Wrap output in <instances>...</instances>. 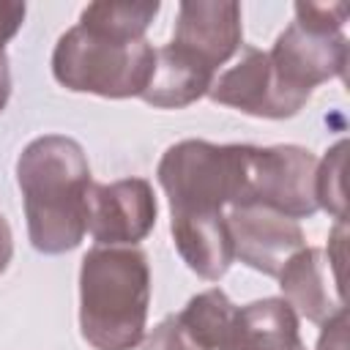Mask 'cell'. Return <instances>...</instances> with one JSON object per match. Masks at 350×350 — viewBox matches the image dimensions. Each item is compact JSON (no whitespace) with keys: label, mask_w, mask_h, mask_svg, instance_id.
I'll list each match as a JSON object with an SVG mask.
<instances>
[{"label":"cell","mask_w":350,"mask_h":350,"mask_svg":"<svg viewBox=\"0 0 350 350\" xmlns=\"http://www.w3.org/2000/svg\"><path fill=\"white\" fill-rule=\"evenodd\" d=\"M317 350H347V309L323 323Z\"/></svg>","instance_id":"obj_21"},{"label":"cell","mask_w":350,"mask_h":350,"mask_svg":"<svg viewBox=\"0 0 350 350\" xmlns=\"http://www.w3.org/2000/svg\"><path fill=\"white\" fill-rule=\"evenodd\" d=\"M150 265L137 246H93L79 268V334L93 350H134L145 339Z\"/></svg>","instance_id":"obj_2"},{"label":"cell","mask_w":350,"mask_h":350,"mask_svg":"<svg viewBox=\"0 0 350 350\" xmlns=\"http://www.w3.org/2000/svg\"><path fill=\"white\" fill-rule=\"evenodd\" d=\"M156 194L145 178L90 183L85 230L98 246H137L156 227Z\"/></svg>","instance_id":"obj_7"},{"label":"cell","mask_w":350,"mask_h":350,"mask_svg":"<svg viewBox=\"0 0 350 350\" xmlns=\"http://www.w3.org/2000/svg\"><path fill=\"white\" fill-rule=\"evenodd\" d=\"M27 238L41 254H66L85 238L90 164L82 145L66 134L30 139L16 159Z\"/></svg>","instance_id":"obj_1"},{"label":"cell","mask_w":350,"mask_h":350,"mask_svg":"<svg viewBox=\"0 0 350 350\" xmlns=\"http://www.w3.org/2000/svg\"><path fill=\"white\" fill-rule=\"evenodd\" d=\"M161 11V3H90L82 8L79 22L85 30L98 36L120 38V41H139L145 30Z\"/></svg>","instance_id":"obj_16"},{"label":"cell","mask_w":350,"mask_h":350,"mask_svg":"<svg viewBox=\"0 0 350 350\" xmlns=\"http://www.w3.org/2000/svg\"><path fill=\"white\" fill-rule=\"evenodd\" d=\"M235 312L238 306L227 298V293L221 287H211L194 295L175 317L202 350H227L235 325Z\"/></svg>","instance_id":"obj_15"},{"label":"cell","mask_w":350,"mask_h":350,"mask_svg":"<svg viewBox=\"0 0 350 350\" xmlns=\"http://www.w3.org/2000/svg\"><path fill=\"white\" fill-rule=\"evenodd\" d=\"M295 350H306V347H304V345H298V347H295Z\"/></svg>","instance_id":"obj_23"},{"label":"cell","mask_w":350,"mask_h":350,"mask_svg":"<svg viewBox=\"0 0 350 350\" xmlns=\"http://www.w3.org/2000/svg\"><path fill=\"white\" fill-rule=\"evenodd\" d=\"M170 230H172V241L180 260L200 279L219 282L230 271L235 254H232V238H230L224 213L172 216Z\"/></svg>","instance_id":"obj_12"},{"label":"cell","mask_w":350,"mask_h":350,"mask_svg":"<svg viewBox=\"0 0 350 350\" xmlns=\"http://www.w3.org/2000/svg\"><path fill=\"white\" fill-rule=\"evenodd\" d=\"M227 230L235 260L265 276H279L284 262L306 246L304 230L295 219L262 205H232L227 211Z\"/></svg>","instance_id":"obj_8"},{"label":"cell","mask_w":350,"mask_h":350,"mask_svg":"<svg viewBox=\"0 0 350 350\" xmlns=\"http://www.w3.org/2000/svg\"><path fill=\"white\" fill-rule=\"evenodd\" d=\"M170 44L186 49L189 55L219 71V66H224L243 46L241 5L216 0L180 3Z\"/></svg>","instance_id":"obj_10"},{"label":"cell","mask_w":350,"mask_h":350,"mask_svg":"<svg viewBox=\"0 0 350 350\" xmlns=\"http://www.w3.org/2000/svg\"><path fill=\"white\" fill-rule=\"evenodd\" d=\"M156 66V46L148 38L120 41L68 27L52 52V77L71 93L101 98H139Z\"/></svg>","instance_id":"obj_4"},{"label":"cell","mask_w":350,"mask_h":350,"mask_svg":"<svg viewBox=\"0 0 350 350\" xmlns=\"http://www.w3.org/2000/svg\"><path fill=\"white\" fill-rule=\"evenodd\" d=\"M279 287L284 301L293 306L298 317H306L309 323L323 325L342 309L345 304V284L334 273L328 257L317 246H304L298 249L284 268L279 271Z\"/></svg>","instance_id":"obj_11"},{"label":"cell","mask_w":350,"mask_h":350,"mask_svg":"<svg viewBox=\"0 0 350 350\" xmlns=\"http://www.w3.org/2000/svg\"><path fill=\"white\" fill-rule=\"evenodd\" d=\"M298 314L284 298H262L235 312V325L227 350H295Z\"/></svg>","instance_id":"obj_14"},{"label":"cell","mask_w":350,"mask_h":350,"mask_svg":"<svg viewBox=\"0 0 350 350\" xmlns=\"http://www.w3.org/2000/svg\"><path fill=\"white\" fill-rule=\"evenodd\" d=\"M252 145H213L183 139L164 150L156 180L170 200L172 216L221 213L246 202Z\"/></svg>","instance_id":"obj_3"},{"label":"cell","mask_w":350,"mask_h":350,"mask_svg":"<svg viewBox=\"0 0 350 350\" xmlns=\"http://www.w3.org/2000/svg\"><path fill=\"white\" fill-rule=\"evenodd\" d=\"M142 350H202L178 323L175 314L164 317L159 325H153V331L142 339Z\"/></svg>","instance_id":"obj_20"},{"label":"cell","mask_w":350,"mask_h":350,"mask_svg":"<svg viewBox=\"0 0 350 350\" xmlns=\"http://www.w3.org/2000/svg\"><path fill=\"white\" fill-rule=\"evenodd\" d=\"M345 161H347V139H339L325 156L317 161L314 194L317 208L328 211L336 221H347V197H345Z\"/></svg>","instance_id":"obj_17"},{"label":"cell","mask_w":350,"mask_h":350,"mask_svg":"<svg viewBox=\"0 0 350 350\" xmlns=\"http://www.w3.org/2000/svg\"><path fill=\"white\" fill-rule=\"evenodd\" d=\"M11 257H14V235H11V227H8L5 216L0 213V273H5Z\"/></svg>","instance_id":"obj_22"},{"label":"cell","mask_w":350,"mask_h":350,"mask_svg":"<svg viewBox=\"0 0 350 350\" xmlns=\"http://www.w3.org/2000/svg\"><path fill=\"white\" fill-rule=\"evenodd\" d=\"M314 178L317 156L312 150L301 145H252L243 205H262L287 219L314 216L320 211Z\"/></svg>","instance_id":"obj_5"},{"label":"cell","mask_w":350,"mask_h":350,"mask_svg":"<svg viewBox=\"0 0 350 350\" xmlns=\"http://www.w3.org/2000/svg\"><path fill=\"white\" fill-rule=\"evenodd\" d=\"M347 11V3H295V19L325 33H342Z\"/></svg>","instance_id":"obj_19"},{"label":"cell","mask_w":350,"mask_h":350,"mask_svg":"<svg viewBox=\"0 0 350 350\" xmlns=\"http://www.w3.org/2000/svg\"><path fill=\"white\" fill-rule=\"evenodd\" d=\"M25 14H27L25 3L0 0V112L5 109V104L11 98V68H8L5 44L19 33L22 22H25Z\"/></svg>","instance_id":"obj_18"},{"label":"cell","mask_w":350,"mask_h":350,"mask_svg":"<svg viewBox=\"0 0 350 350\" xmlns=\"http://www.w3.org/2000/svg\"><path fill=\"white\" fill-rule=\"evenodd\" d=\"M213 79L216 71L211 66L175 44H164L156 49L153 77L139 98L156 109H180L208 96Z\"/></svg>","instance_id":"obj_13"},{"label":"cell","mask_w":350,"mask_h":350,"mask_svg":"<svg viewBox=\"0 0 350 350\" xmlns=\"http://www.w3.org/2000/svg\"><path fill=\"white\" fill-rule=\"evenodd\" d=\"M208 98L213 104L232 107L243 115L268 118V120H284L304 109L279 88L268 63V52L257 46H241L238 63L216 74Z\"/></svg>","instance_id":"obj_9"},{"label":"cell","mask_w":350,"mask_h":350,"mask_svg":"<svg viewBox=\"0 0 350 350\" xmlns=\"http://www.w3.org/2000/svg\"><path fill=\"white\" fill-rule=\"evenodd\" d=\"M271 71L279 88L306 107L314 88L328 79H345L347 71V36L325 33L293 19L268 52Z\"/></svg>","instance_id":"obj_6"}]
</instances>
